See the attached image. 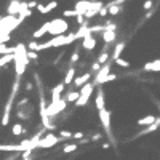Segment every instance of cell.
Segmentation results:
<instances>
[{
  "mask_svg": "<svg viewBox=\"0 0 160 160\" xmlns=\"http://www.w3.org/2000/svg\"><path fill=\"white\" fill-rule=\"evenodd\" d=\"M111 68H112V64H111V61H108V62H106L102 68L95 74V77H93V83H95L96 87L101 85V83H102V78L108 75V74H111Z\"/></svg>",
  "mask_w": 160,
  "mask_h": 160,
  "instance_id": "5",
  "label": "cell"
},
{
  "mask_svg": "<svg viewBox=\"0 0 160 160\" xmlns=\"http://www.w3.org/2000/svg\"><path fill=\"white\" fill-rule=\"evenodd\" d=\"M59 138H62V139H71V138H72V133H71L69 130H61V131H59Z\"/></svg>",
  "mask_w": 160,
  "mask_h": 160,
  "instance_id": "30",
  "label": "cell"
},
{
  "mask_svg": "<svg viewBox=\"0 0 160 160\" xmlns=\"http://www.w3.org/2000/svg\"><path fill=\"white\" fill-rule=\"evenodd\" d=\"M21 144H0V152H24Z\"/></svg>",
  "mask_w": 160,
  "mask_h": 160,
  "instance_id": "12",
  "label": "cell"
},
{
  "mask_svg": "<svg viewBox=\"0 0 160 160\" xmlns=\"http://www.w3.org/2000/svg\"><path fill=\"white\" fill-rule=\"evenodd\" d=\"M82 48L85 51H93V50H95L96 48V38H95V35H93V34L85 35L82 38Z\"/></svg>",
  "mask_w": 160,
  "mask_h": 160,
  "instance_id": "8",
  "label": "cell"
},
{
  "mask_svg": "<svg viewBox=\"0 0 160 160\" xmlns=\"http://www.w3.org/2000/svg\"><path fill=\"white\" fill-rule=\"evenodd\" d=\"M24 88H26V91H28V93H29V91H32V90H34V85H32V82H28Z\"/></svg>",
  "mask_w": 160,
  "mask_h": 160,
  "instance_id": "35",
  "label": "cell"
},
{
  "mask_svg": "<svg viewBox=\"0 0 160 160\" xmlns=\"http://www.w3.org/2000/svg\"><path fill=\"white\" fill-rule=\"evenodd\" d=\"M108 47H109V43H106V50L101 51L99 55H98V59H96V61H98L99 64H106V62L109 61V56H111V55L108 53Z\"/></svg>",
  "mask_w": 160,
  "mask_h": 160,
  "instance_id": "20",
  "label": "cell"
},
{
  "mask_svg": "<svg viewBox=\"0 0 160 160\" xmlns=\"http://www.w3.org/2000/svg\"><path fill=\"white\" fill-rule=\"evenodd\" d=\"M22 160H32V158H31V157H28V158H22Z\"/></svg>",
  "mask_w": 160,
  "mask_h": 160,
  "instance_id": "37",
  "label": "cell"
},
{
  "mask_svg": "<svg viewBox=\"0 0 160 160\" xmlns=\"http://www.w3.org/2000/svg\"><path fill=\"white\" fill-rule=\"evenodd\" d=\"M48 29H50V21H47V22H43L40 28L32 34V38H35V40H38V38H43L47 34H48Z\"/></svg>",
  "mask_w": 160,
  "mask_h": 160,
  "instance_id": "13",
  "label": "cell"
},
{
  "mask_svg": "<svg viewBox=\"0 0 160 160\" xmlns=\"http://www.w3.org/2000/svg\"><path fill=\"white\" fill-rule=\"evenodd\" d=\"M64 82H61V83H58L55 88L51 90V99H50V104H55V102H58L59 99H61V93L64 91Z\"/></svg>",
  "mask_w": 160,
  "mask_h": 160,
  "instance_id": "10",
  "label": "cell"
},
{
  "mask_svg": "<svg viewBox=\"0 0 160 160\" xmlns=\"http://www.w3.org/2000/svg\"><path fill=\"white\" fill-rule=\"evenodd\" d=\"M0 96H2V91H0Z\"/></svg>",
  "mask_w": 160,
  "mask_h": 160,
  "instance_id": "38",
  "label": "cell"
},
{
  "mask_svg": "<svg viewBox=\"0 0 160 160\" xmlns=\"http://www.w3.org/2000/svg\"><path fill=\"white\" fill-rule=\"evenodd\" d=\"M77 148H78V144H68L62 148V154H71V152L77 151Z\"/></svg>",
  "mask_w": 160,
  "mask_h": 160,
  "instance_id": "26",
  "label": "cell"
},
{
  "mask_svg": "<svg viewBox=\"0 0 160 160\" xmlns=\"http://www.w3.org/2000/svg\"><path fill=\"white\" fill-rule=\"evenodd\" d=\"M80 59V53H78V48H75L72 51V56H71V61H69V66H74L75 68V62Z\"/></svg>",
  "mask_w": 160,
  "mask_h": 160,
  "instance_id": "24",
  "label": "cell"
},
{
  "mask_svg": "<svg viewBox=\"0 0 160 160\" xmlns=\"http://www.w3.org/2000/svg\"><path fill=\"white\" fill-rule=\"evenodd\" d=\"M95 90H96V85L95 83H85L82 88H80L78 91H80V96H78V99L74 102L75 104V108H83V106H87V102L90 101V96L95 93Z\"/></svg>",
  "mask_w": 160,
  "mask_h": 160,
  "instance_id": "2",
  "label": "cell"
},
{
  "mask_svg": "<svg viewBox=\"0 0 160 160\" xmlns=\"http://www.w3.org/2000/svg\"><path fill=\"white\" fill-rule=\"evenodd\" d=\"M75 68H74V66H69V68H68V71H66V75H64V80H62V82H64V85H71L72 82H74V78H75Z\"/></svg>",
  "mask_w": 160,
  "mask_h": 160,
  "instance_id": "15",
  "label": "cell"
},
{
  "mask_svg": "<svg viewBox=\"0 0 160 160\" xmlns=\"http://www.w3.org/2000/svg\"><path fill=\"white\" fill-rule=\"evenodd\" d=\"M37 7V2H35V0H31V2H28V8H35Z\"/></svg>",
  "mask_w": 160,
  "mask_h": 160,
  "instance_id": "36",
  "label": "cell"
},
{
  "mask_svg": "<svg viewBox=\"0 0 160 160\" xmlns=\"http://www.w3.org/2000/svg\"><path fill=\"white\" fill-rule=\"evenodd\" d=\"M95 108L96 111L106 109V96H104V90L98 88L96 90V96H95Z\"/></svg>",
  "mask_w": 160,
  "mask_h": 160,
  "instance_id": "9",
  "label": "cell"
},
{
  "mask_svg": "<svg viewBox=\"0 0 160 160\" xmlns=\"http://www.w3.org/2000/svg\"><path fill=\"white\" fill-rule=\"evenodd\" d=\"M58 0H50V2L47 3V5H42V3H37V11L40 13V15H48L50 11H53L55 8H58Z\"/></svg>",
  "mask_w": 160,
  "mask_h": 160,
  "instance_id": "7",
  "label": "cell"
},
{
  "mask_svg": "<svg viewBox=\"0 0 160 160\" xmlns=\"http://www.w3.org/2000/svg\"><path fill=\"white\" fill-rule=\"evenodd\" d=\"M24 131H26V128H24L21 123H13V127H11V133H13V136H19V135H22Z\"/></svg>",
  "mask_w": 160,
  "mask_h": 160,
  "instance_id": "22",
  "label": "cell"
},
{
  "mask_svg": "<svg viewBox=\"0 0 160 160\" xmlns=\"http://www.w3.org/2000/svg\"><path fill=\"white\" fill-rule=\"evenodd\" d=\"M114 80H117V74H108V75L102 78V83H101V85L109 83V82H114Z\"/></svg>",
  "mask_w": 160,
  "mask_h": 160,
  "instance_id": "29",
  "label": "cell"
},
{
  "mask_svg": "<svg viewBox=\"0 0 160 160\" xmlns=\"http://www.w3.org/2000/svg\"><path fill=\"white\" fill-rule=\"evenodd\" d=\"M152 5H154V0H146L144 5H142V8H144L146 11H149V10L152 8Z\"/></svg>",
  "mask_w": 160,
  "mask_h": 160,
  "instance_id": "32",
  "label": "cell"
},
{
  "mask_svg": "<svg viewBox=\"0 0 160 160\" xmlns=\"http://www.w3.org/2000/svg\"><path fill=\"white\" fill-rule=\"evenodd\" d=\"M19 7H21V2H19V0H11L10 5L7 7L8 16H16V15H18V11H19Z\"/></svg>",
  "mask_w": 160,
  "mask_h": 160,
  "instance_id": "14",
  "label": "cell"
},
{
  "mask_svg": "<svg viewBox=\"0 0 160 160\" xmlns=\"http://www.w3.org/2000/svg\"><path fill=\"white\" fill-rule=\"evenodd\" d=\"M91 77H93V74H91V72H85V74H82V75L75 77L72 83H74V87H75V88H82L85 83H88V82H90V78H91Z\"/></svg>",
  "mask_w": 160,
  "mask_h": 160,
  "instance_id": "11",
  "label": "cell"
},
{
  "mask_svg": "<svg viewBox=\"0 0 160 160\" xmlns=\"http://www.w3.org/2000/svg\"><path fill=\"white\" fill-rule=\"evenodd\" d=\"M0 21H2V16H0Z\"/></svg>",
  "mask_w": 160,
  "mask_h": 160,
  "instance_id": "39",
  "label": "cell"
},
{
  "mask_svg": "<svg viewBox=\"0 0 160 160\" xmlns=\"http://www.w3.org/2000/svg\"><path fill=\"white\" fill-rule=\"evenodd\" d=\"M115 61V66H118V68H130V61H127V59H123V58H117V59H114Z\"/></svg>",
  "mask_w": 160,
  "mask_h": 160,
  "instance_id": "25",
  "label": "cell"
},
{
  "mask_svg": "<svg viewBox=\"0 0 160 160\" xmlns=\"http://www.w3.org/2000/svg\"><path fill=\"white\" fill-rule=\"evenodd\" d=\"M77 15H78V13H77L75 8L74 10H64L62 11V16L64 18H77Z\"/></svg>",
  "mask_w": 160,
  "mask_h": 160,
  "instance_id": "27",
  "label": "cell"
},
{
  "mask_svg": "<svg viewBox=\"0 0 160 160\" xmlns=\"http://www.w3.org/2000/svg\"><path fill=\"white\" fill-rule=\"evenodd\" d=\"M80 96V91L78 90H69V93L66 95V101L68 102H75Z\"/></svg>",
  "mask_w": 160,
  "mask_h": 160,
  "instance_id": "21",
  "label": "cell"
},
{
  "mask_svg": "<svg viewBox=\"0 0 160 160\" xmlns=\"http://www.w3.org/2000/svg\"><path fill=\"white\" fill-rule=\"evenodd\" d=\"M98 15H99L101 18H104V16H108V15H109V10H108V7H102V8L99 10V13H98Z\"/></svg>",
  "mask_w": 160,
  "mask_h": 160,
  "instance_id": "33",
  "label": "cell"
},
{
  "mask_svg": "<svg viewBox=\"0 0 160 160\" xmlns=\"http://www.w3.org/2000/svg\"><path fill=\"white\" fill-rule=\"evenodd\" d=\"M26 56H28L29 61H35V59H38V53L32 51V50H28V51H26Z\"/></svg>",
  "mask_w": 160,
  "mask_h": 160,
  "instance_id": "28",
  "label": "cell"
},
{
  "mask_svg": "<svg viewBox=\"0 0 160 160\" xmlns=\"http://www.w3.org/2000/svg\"><path fill=\"white\" fill-rule=\"evenodd\" d=\"M99 69H101V64H99L98 61H95V62L91 64V71H90V72H91V74H96Z\"/></svg>",
  "mask_w": 160,
  "mask_h": 160,
  "instance_id": "31",
  "label": "cell"
},
{
  "mask_svg": "<svg viewBox=\"0 0 160 160\" xmlns=\"http://www.w3.org/2000/svg\"><path fill=\"white\" fill-rule=\"evenodd\" d=\"M75 40H77L75 32H74V34H69V35H56V37H53V38L47 40V42H43V43H37L35 51H43V50H47V48H59V47H66V45L74 43Z\"/></svg>",
  "mask_w": 160,
  "mask_h": 160,
  "instance_id": "1",
  "label": "cell"
},
{
  "mask_svg": "<svg viewBox=\"0 0 160 160\" xmlns=\"http://www.w3.org/2000/svg\"><path fill=\"white\" fill-rule=\"evenodd\" d=\"M115 38H117L115 31H102V42L104 43H112V42H115Z\"/></svg>",
  "mask_w": 160,
  "mask_h": 160,
  "instance_id": "18",
  "label": "cell"
},
{
  "mask_svg": "<svg viewBox=\"0 0 160 160\" xmlns=\"http://www.w3.org/2000/svg\"><path fill=\"white\" fill-rule=\"evenodd\" d=\"M108 10H109V15H112V16H117V15H120V11H122V7L120 5H108Z\"/></svg>",
  "mask_w": 160,
  "mask_h": 160,
  "instance_id": "23",
  "label": "cell"
},
{
  "mask_svg": "<svg viewBox=\"0 0 160 160\" xmlns=\"http://www.w3.org/2000/svg\"><path fill=\"white\" fill-rule=\"evenodd\" d=\"M83 136H85V135H83L82 131H75V133H72V138H74V139H83Z\"/></svg>",
  "mask_w": 160,
  "mask_h": 160,
  "instance_id": "34",
  "label": "cell"
},
{
  "mask_svg": "<svg viewBox=\"0 0 160 160\" xmlns=\"http://www.w3.org/2000/svg\"><path fill=\"white\" fill-rule=\"evenodd\" d=\"M144 71H151V72H160V59H154V61H149L142 66Z\"/></svg>",
  "mask_w": 160,
  "mask_h": 160,
  "instance_id": "16",
  "label": "cell"
},
{
  "mask_svg": "<svg viewBox=\"0 0 160 160\" xmlns=\"http://www.w3.org/2000/svg\"><path fill=\"white\" fill-rule=\"evenodd\" d=\"M125 47H127V42H118V43L115 45V48L112 50V55H111V58H112V59H117V58H120V55L123 53Z\"/></svg>",
  "mask_w": 160,
  "mask_h": 160,
  "instance_id": "17",
  "label": "cell"
},
{
  "mask_svg": "<svg viewBox=\"0 0 160 160\" xmlns=\"http://www.w3.org/2000/svg\"><path fill=\"white\" fill-rule=\"evenodd\" d=\"M157 120V117L155 115H146V117H142V118H139L138 122H136V125L138 127H144V125H151V123H154Z\"/></svg>",
  "mask_w": 160,
  "mask_h": 160,
  "instance_id": "19",
  "label": "cell"
},
{
  "mask_svg": "<svg viewBox=\"0 0 160 160\" xmlns=\"http://www.w3.org/2000/svg\"><path fill=\"white\" fill-rule=\"evenodd\" d=\"M10 160H13V158H10Z\"/></svg>",
  "mask_w": 160,
  "mask_h": 160,
  "instance_id": "40",
  "label": "cell"
},
{
  "mask_svg": "<svg viewBox=\"0 0 160 160\" xmlns=\"http://www.w3.org/2000/svg\"><path fill=\"white\" fill-rule=\"evenodd\" d=\"M98 114H99V120H101V123H102L106 133H108L109 138L112 139V133H111V112L108 109H101V111H98Z\"/></svg>",
  "mask_w": 160,
  "mask_h": 160,
  "instance_id": "6",
  "label": "cell"
},
{
  "mask_svg": "<svg viewBox=\"0 0 160 160\" xmlns=\"http://www.w3.org/2000/svg\"><path fill=\"white\" fill-rule=\"evenodd\" d=\"M62 141V138L53 135V133H48L47 136H42L38 141V148L40 149H50V148H55L56 144H59Z\"/></svg>",
  "mask_w": 160,
  "mask_h": 160,
  "instance_id": "4",
  "label": "cell"
},
{
  "mask_svg": "<svg viewBox=\"0 0 160 160\" xmlns=\"http://www.w3.org/2000/svg\"><path fill=\"white\" fill-rule=\"evenodd\" d=\"M69 31V22L66 21V18H56V19H51L50 21V29L48 34L50 35H62L64 32Z\"/></svg>",
  "mask_w": 160,
  "mask_h": 160,
  "instance_id": "3",
  "label": "cell"
}]
</instances>
